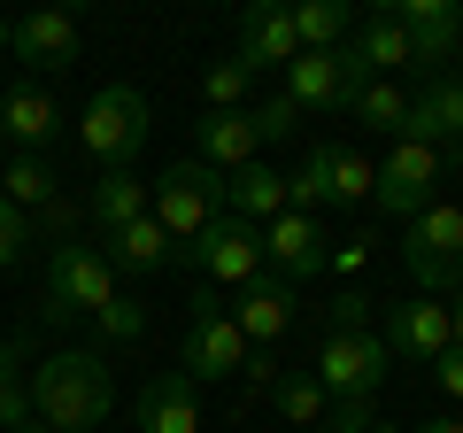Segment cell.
Wrapping results in <instances>:
<instances>
[{
	"instance_id": "33",
	"label": "cell",
	"mask_w": 463,
	"mask_h": 433,
	"mask_svg": "<svg viewBox=\"0 0 463 433\" xmlns=\"http://www.w3.org/2000/svg\"><path fill=\"white\" fill-rule=\"evenodd\" d=\"M32 240H54V248H62V240H78V201L54 194L47 209H32Z\"/></svg>"
},
{
	"instance_id": "3",
	"label": "cell",
	"mask_w": 463,
	"mask_h": 433,
	"mask_svg": "<svg viewBox=\"0 0 463 433\" xmlns=\"http://www.w3.org/2000/svg\"><path fill=\"white\" fill-rule=\"evenodd\" d=\"M147 216L178 240V248H194L216 216H224V178H216V170H201L194 155H185V163H170L163 178L147 186Z\"/></svg>"
},
{
	"instance_id": "1",
	"label": "cell",
	"mask_w": 463,
	"mask_h": 433,
	"mask_svg": "<svg viewBox=\"0 0 463 433\" xmlns=\"http://www.w3.org/2000/svg\"><path fill=\"white\" fill-rule=\"evenodd\" d=\"M24 387H32V410L47 433H93L116 410V371L100 349H54Z\"/></svg>"
},
{
	"instance_id": "26",
	"label": "cell",
	"mask_w": 463,
	"mask_h": 433,
	"mask_svg": "<svg viewBox=\"0 0 463 433\" xmlns=\"http://www.w3.org/2000/svg\"><path fill=\"white\" fill-rule=\"evenodd\" d=\"M0 186H8L0 201H16L24 216H32V209H47V201L62 194V178H54V163H47V155H8V170H0Z\"/></svg>"
},
{
	"instance_id": "31",
	"label": "cell",
	"mask_w": 463,
	"mask_h": 433,
	"mask_svg": "<svg viewBox=\"0 0 463 433\" xmlns=\"http://www.w3.org/2000/svg\"><path fill=\"white\" fill-rule=\"evenodd\" d=\"M248 93H255V78L232 63V54L201 70V109H248Z\"/></svg>"
},
{
	"instance_id": "32",
	"label": "cell",
	"mask_w": 463,
	"mask_h": 433,
	"mask_svg": "<svg viewBox=\"0 0 463 433\" xmlns=\"http://www.w3.org/2000/svg\"><path fill=\"white\" fill-rule=\"evenodd\" d=\"M93 325H100V341H139V333H147V302L116 286V302H109V310L93 317Z\"/></svg>"
},
{
	"instance_id": "43",
	"label": "cell",
	"mask_w": 463,
	"mask_h": 433,
	"mask_svg": "<svg viewBox=\"0 0 463 433\" xmlns=\"http://www.w3.org/2000/svg\"><path fill=\"white\" fill-rule=\"evenodd\" d=\"M448 178H463V148H448Z\"/></svg>"
},
{
	"instance_id": "40",
	"label": "cell",
	"mask_w": 463,
	"mask_h": 433,
	"mask_svg": "<svg viewBox=\"0 0 463 433\" xmlns=\"http://www.w3.org/2000/svg\"><path fill=\"white\" fill-rule=\"evenodd\" d=\"M24 356H32V341H24V333H0V380H16Z\"/></svg>"
},
{
	"instance_id": "34",
	"label": "cell",
	"mask_w": 463,
	"mask_h": 433,
	"mask_svg": "<svg viewBox=\"0 0 463 433\" xmlns=\"http://www.w3.org/2000/svg\"><path fill=\"white\" fill-rule=\"evenodd\" d=\"M325 333H371V294H355V286H340L325 310Z\"/></svg>"
},
{
	"instance_id": "5",
	"label": "cell",
	"mask_w": 463,
	"mask_h": 433,
	"mask_svg": "<svg viewBox=\"0 0 463 433\" xmlns=\"http://www.w3.org/2000/svg\"><path fill=\"white\" fill-rule=\"evenodd\" d=\"M109 302H116V264L93 240H62L47 255V294H39V310L62 325V317H100Z\"/></svg>"
},
{
	"instance_id": "39",
	"label": "cell",
	"mask_w": 463,
	"mask_h": 433,
	"mask_svg": "<svg viewBox=\"0 0 463 433\" xmlns=\"http://www.w3.org/2000/svg\"><path fill=\"white\" fill-rule=\"evenodd\" d=\"M432 387H440L448 402H463V349H440V356H432Z\"/></svg>"
},
{
	"instance_id": "45",
	"label": "cell",
	"mask_w": 463,
	"mask_h": 433,
	"mask_svg": "<svg viewBox=\"0 0 463 433\" xmlns=\"http://www.w3.org/2000/svg\"><path fill=\"white\" fill-rule=\"evenodd\" d=\"M0 155H8V124H0Z\"/></svg>"
},
{
	"instance_id": "27",
	"label": "cell",
	"mask_w": 463,
	"mask_h": 433,
	"mask_svg": "<svg viewBox=\"0 0 463 433\" xmlns=\"http://www.w3.org/2000/svg\"><path fill=\"white\" fill-rule=\"evenodd\" d=\"M270 410H279L294 433H317L332 402H325V387H317L309 371H279V387H270Z\"/></svg>"
},
{
	"instance_id": "15",
	"label": "cell",
	"mask_w": 463,
	"mask_h": 433,
	"mask_svg": "<svg viewBox=\"0 0 463 433\" xmlns=\"http://www.w3.org/2000/svg\"><path fill=\"white\" fill-rule=\"evenodd\" d=\"M232 310V325H240V341H248V349H270V341H286L294 333V317H301V302H294V286L286 279H248L240 286V302H224Z\"/></svg>"
},
{
	"instance_id": "21",
	"label": "cell",
	"mask_w": 463,
	"mask_h": 433,
	"mask_svg": "<svg viewBox=\"0 0 463 433\" xmlns=\"http://www.w3.org/2000/svg\"><path fill=\"white\" fill-rule=\"evenodd\" d=\"M224 216H240V225H255V233H263L270 216H286V170H270V163L232 170L224 178Z\"/></svg>"
},
{
	"instance_id": "19",
	"label": "cell",
	"mask_w": 463,
	"mask_h": 433,
	"mask_svg": "<svg viewBox=\"0 0 463 433\" xmlns=\"http://www.w3.org/2000/svg\"><path fill=\"white\" fill-rule=\"evenodd\" d=\"M8 54H16L24 70H70V63H78V16H62V8H32V16H16Z\"/></svg>"
},
{
	"instance_id": "11",
	"label": "cell",
	"mask_w": 463,
	"mask_h": 433,
	"mask_svg": "<svg viewBox=\"0 0 463 433\" xmlns=\"http://www.w3.org/2000/svg\"><path fill=\"white\" fill-rule=\"evenodd\" d=\"M325 216H301V209H286V216H270L263 225V271L270 279H317V271H325Z\"/></svg>"
},
{
	"instance_id": "2",
	"label": "cell",
	"mask_w": 463,
	"mask_h": 433,
	"mask_svg": "<svg viewBox=\"0 0 463 433\" xmlns=\"http://www.w3.org/2000/svg\"><path fill=\"white\" fill-rule=\"evenodd\" d=\"M147 93L139 85H100L93 101H85V117H78V148L93 155L100 170H132V155L147 148Z\"/></svg>"
},
{
	"instance_id": "9",
	"label": "cell",
	"mask_w": 463,
	"mask_h": 433,
	"mask_svg": "<svg viewBox=\"0 0 463 433\" xmlns=\"http://www.w3.org/2000/svg\"><path fill=\"white\" fill-rule=\"evenodd\" d=\"M185 380L201 371V387L209 380H232V371H248V341H240V325H232V310H224V294L216 286H201L194 294V325H185Z\"/></svg>"
},
{
	"instance_id": "35",
	"label": "cell",
	"mask_w": 463,
	"mask_h": 433,
	"mask_svg": "<svg viewBox=\"0 0 463 433\" xmlns=\"http://www.w3.org/2000/svg\"><path fill=\"white\" fill-rule=\"evenodd\" d=\"M248 117H255V132H263V148H270V140H294V132H301V109H294L286 93H270L263 109H248Z\"/></svg>"
},
{
	"instance_id": "42",
	"label": "cell",
	"mask_w": 463,
	"mask_h": 433,
	"mask_svg": "<svg viewBox=\"0 0 463 433\" xmlns=\"http://www.w3.org/2000/svg\"><path fill=\"white\" fill-rule=\"evenodd\" d=\"M410 433H463V418L448 410V418H425V426H410Z\"/></svg>"
},
{
	"instance_id": "16",
	"label": "cell",
	"mask_w": 463,
	"mask_h": 433,
	"mask_svg": "<svg viewBox=\"0 0 463 433\" xmlns=\"http://www.w3.org/2000/svg\"><path fill=\"white\" fill-rule=\"evenodd\" d=\"M386 356H410V364H432L448 349V302L410 294V302H386V325H379Z\"/></svg>"
},
{
	"instance_id": "46",
	"label": "cell",
	"mask_w": 463,
	"mask_h": 433,
	"mask_svg": "<svg viewBox=\"0 0 463 433\" xmlns=\"http://www.w3.org/2000/svg\"><path fill=\"white\" fill-rule=\"evenodd\" d=\"M364 433H394V426H364Z\"/></svg>"
},
{
	"instance_id": "29",
	"label": "cell",
	"mask_w": 463,
	"mask_h": 433,
	"mask_svg": "<svg viewBox=\"0 0 463 433\" xmlns=\"http://www.w3.org/2000/svg\"><path fill=\"white\" fill-rule=\"evenodd\" d=\"M347 117H355V124H371V132H386V140H402V117H410V93H402L394 78H371L364 93L347 101Z\"/></svg>"
},
{
	"instance_id": "7",
	"label": "cell",
	"mask_w": 463,
	"mask_h": 433,
	"mask_svg": "<svg viewBox=\"0 0 463 433\" xmlns=\"http://www.w3.org/2000/svg\"><path fill=\"white\" fill-rule=\"evenodd\" d=\"M309 380L325 387V402H379V387H386V341H379V325H371V333H325V341H317Z\"/></svg>"
},
{
	"instance_id": "20",
	"label": "cell",
	"mask_w": 463,
	"mask_h": 433,
	"mask_svg": "<svg viewBox=\"0 0 463 433\" xmlns=\"http://www.w3.org/2000/svg\"><path fill=\"white\" fill-rule=\"evenodd\" d=\"M139 433H201V387L185 371H155L139 387Z\"/></svg>"
},
{
	"instance_id": "28",
	"label": "cell",
	"mask_w": 463,
	"mask_h": 433,
	"mask_svg": "<svg viewBox=\"0 0 463 433\" xmlns=\"http://www.w3.org/2000/svg\"><path fill=\"white\" fill-rule=\"evenodd\" d=\"M286 209H301V216H325L332 209V148L317 140L309 155H301V170L286 178Z\"/></svg>"
},
{
	"instance_id": "22",
	"label": "cell",
	"mask_w": 463,
	"mask_h": 433,
	"mask_svg": "<svg viewBox=\"0 0 463 433\" xmlns=\"http://www.w3.org/2000/svg\"><path fill=\"white\" fill-rule=\"evenodd\" d=\"M147 216V186H139V170H100L93 201H85V225H93V240L124 233V225H139Z\"/></svg>"
},
{
	"instance_id": "10",
	"label": "cell",
	"mask_w": 463,
	"mask_h": 433,
	"mask_svg": "<svg viewBox=\"0 0 463 433\" xmlns=\"http://www.w3.org/2000/svg\"><path fill=\"white\" fill-rule=\"evenodd\" d=\"M178 264H194L201 286H216V294L224 286H248V279H263V233L240 225V216H216L194 248H178Z\"/></svg>"
},
{
	"instance_id": "30",
	"label": "cell",
	"mask_w": 463,
	"mask_h": 433,
	"mask_svg": "<svg viewBox=\"0 0 463 433\" xmlns=\"http://www.w3.org/2000/svg\"><path fill=\"white\" fill-rule=\"evenodd\" d=\"M371 155L364 148H332V209H355V201H371Z\"/></svg>"
},
{
	"instance_id": "14",
	"label": "cell",
	"mask_w": 463,
	"mask_h": 433,
	"mask_svg": "<svg viewBox=\"0 0 463 433\" xmlns=\"http://www.w3.org/2000/svg\"><path fill=\"white\" fill-rule=\"evenodd\" d=\"M194 163L216 170V178L263 163V132H255V117H248V109H209V117L194 124Z\"/></svg>"
},
{
	"instance_id": "12",
	"label": "cell",
	"mask_w": 463,
	"mask_h": 433,
	"mask_svg": "<svg viewBox=\"0 0 463 433\" xmlns=\"http://www.w3.org/2000/svg\"><path fill=\"white\" fill-rule=\"evenodd\" d=\"M402 140H417V148H440V155L463 148V70H456V78L440 70V78H425V85L410 93Z\"/></svg>"
},
{
	"instance_id": "25",
	"label": "cell",
	"mask_w": 463,
	"mask_h": 433,
	"mask_svg": "<svg viewBox=\"0 0 463 433\" xmlns=\"http://www.w3.org/2000/svg\"><path fill=\"white\" fill-rule=\"evenodd\" d=\"M347 32H355V8H347V0H301V8H294V39H301V54L347 47Z\"/></svg>"
},
{
	"instance_id": "23",
	"label": "cell",
	"mask_w": 463,
	"mask_h": 433,
	"mask_svg": "<svg viewBox=\"0 0 463 433\" xmlns=\"http://www.w3.org/2000/svg\"><path fill=\"white\" fill-rule=\"evenodd\" d=\"M347 47H355V63L371 70V78H402V70H417V54H410V32H402L394 16H364L355 32H347Z\"/></svg>"
},
{
	"instance_id": "18",
	"label": "cell",
	"mask_w": 463,
	"mask_h": 433,
	"mask_svg": "<svg viewBox=\"0 0 463 433\" xmlns=\"http://www.w3.org/2000/svg\"><path fill=\"white\" fill-rule=\"evenodd\" d=\"M0 124H8V148H16V155H39V148H54V140L70 132L62 101H54L47 85H24V78L0 93Z\"/></svg>"
},
{
	"instance_id": "37",
	"label": "cell",
	"mask_w": 463,
	"mask_h": 433,
	"mask_svg": "<svg viewBox=\"0 0 463 433\" xmlns=\"http://www.w3.org/2000/svg\"><path fill=\"white\" fill-rule=\"evenodd\" d=\"M24 418H39L32 410V387H24V380H0V433H16Z\"/></svg>"
},
{
	"instance_id": "8",
	"label": "cell",
	"mask_w": 463,
	"mask_h": 433,
	"mask_svg": "<svg viewBox=\"0 0 463 433\" xmlns=\"http://www.w3.org/2000/svg\"><path fill=\"white\" fill-rule=\"evenodd\" d=\"M364 85H371V70L355 63V47H325V54H294L279 93L294 101L301 117H340V109L364 93Z\"/></svg>"
},
{
	"instance_id": "4",
	"label": "cell",
	"mask_w": 463,
	"mask_h": 433,
	"mask_svg": "<svg viewBox=\"0 0 463 433\" xmlns=\"http://www.w3.org/2000/svg\"><path fill=\"white\" fill-rule=\"evenodd\" d=\"M402 264H410V279L425 286L432 302L456 294V286H463V201H432L425 216H410Z\"/></svg>"
},
{
	"instance_id": "38",
	"label": "cell",
	"mask_w": 463,
	"mask_h": 433,
	"mask_svg": "<svg viewBox=\"0 0 463 433\" xmlns=\"http://www.w3.org/2000/svg\"><path fill=\"white\" fill-rule=\"evenodd\" d=\"M371 248H379V240H371V233H355V240H340V248H332V255H325V264H332V271H340V279H355V271H364V264H371Z\"/></svg>"
},
{
	"instance_id": "36",
	"label": "cell",
	"mask_w": 463,
	"mask_h": 433,
	"mask_svg": "<svg viewBox=\"0 0 463 433\" xmlns=\"http://www.w3.org/2000/svg\"><path fill=\"white\" fill-rule=\"evenodd\" d=\"M24 248H32V216H24L16 201H0V271L24 264Z\"/></svg>"
},
{
	"instance_id": "24",
	"label": "cell",
	"mask_w": 463,
	"mask_h": 433,
	"mask_svg": "<svg viewBox=\"0 0 463 433\" xmlns=\"http://www.w3.org/2000/svg\"><path fill=\"white\" fill-rule=\"evenodd\" d=\"M109 264H124V271H163V264H178V240L155 225V216H139V225H124V233H109V240H93Z\"/></svg>"
},
{
	"instance_id": "47",
	"label": "cell",
	"mask_w": 463,
	"mask_h": 433,
	"mask_svg": "<svg viewBox=\"0 0 463 433\" xmlns=\"http://www.w3.org/2000/svg\"><path fill=\"white\" fill-rule=\"evenodd\" d=\"M317 433H325V426H317Z\"/></svg>"
},
{
	"instance_id": "44",
	"label": "cell",
	"mask_w": 463,
	"mask_h": 433,
	"mask_svg": "<svg viewBox=\"0 0 463 433\" xmlns=\"http://www.w3.org/2000/svg\"><path fill=\"white\" fill-rule=\"evenodd\" d=\"M8 39H16V24H8V16H0V54H8Z\"/></svg>"
},
{
	"instance_id": "6",
	"label": "cell",
	"mask_w": 463,
	"mask_h": 433,
	"mask_svg": "<svg viewBox=\"0 0 463 433\" xmlns=\"http://www.w3.org/2000/svg\"><path fill=\"white\" fill-rule=\"evenodd\" d=\"M448 186V155L440 148H417V140H386V163L371 170V201H379L386 216H425L432 201H440Z\"/></svg>"
},
{
	"instance_id": "13",
	"label": "cell",
	"mask_w": 463,
	"mask_h": 433,
	"mask_svg": "<svg viewBox=\"0 0 463 433\" xmlns=\"http://www.w3.org/2000/svg\"><path fill=\"white\" fill-rule=\"evenodd\" d=\"M386 16L410 32L417 70L440 78V63H456V47H463V8H448V0H386Z\"/></svg>"
},
{
	"instance_id": "17",
	"label": "cell",
	"mask_w": 463,
	"mask_h": 433,
	"mask_svg": "<svg viewBox=\"0 0 463 433\" xmlns=\"http://www.w3.org/2000/svg\"><path fill=\"white\" fill-rule=\"evenodd\" d=\"M301 54V39H294V8H279V0H255L248 16H240V54L232 63L248 70V78H263V70H286Z\"/></svg>"
},
{
	"instance_id": "41",
	"label": "cell",
	"mask_w": 463,
	"mask_h": 433,
	"mask_svg": "<svg viewBox=\"0 0 463 433\" xmlns=\"http://www.w3.org/2000/svg\"><path fill=\"white\" fill-rule=\"evenodd\" d=\"M448 349H463V286L448 294Z\"/></svg>"
}]
</instances>
